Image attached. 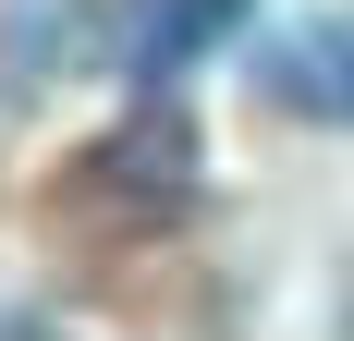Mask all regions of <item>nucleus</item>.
<instances>
[{"mask_svg": "<svg viewBox=\"0 0 354 341\" xmlns=\"http://www.w3.org/2000/svg\"><path fill=\"white\" fill-rule=\"evenodd\" d=\"M62 195H110V220H122V232L183 220V195H196V122L171 110V86L122 110V122H110V135L62 170Z\"/></svg>", "mask_w": 354, "mask_h": 341, "instance_id": "nucleus-1", "label": "nucleus"}, {"mask_svg": "<svg viewBox=\"0 0 354 341\" xmlns=\"http://www.w3.org/2000/svg\"><path fill=\"white\" fill-rule=\"evenodd\" d=\"M257 86H269L293 122H354V12L281 25L269 49H257Z\"/></svg>", "mask_w": 354, "mask_h": 341, "instance_id": "nucleus-2", "label": "nucleus"}, {"mask_svg": "<svg viewBox=\"0 0 354 341\" xmlns=\"http://www.w3.org/2000/svg\"><path fill=\"white\" fill-rule=\"evenodd\" d=\"M245 12H257V0H135V12H122V73L159 98V86H171L183 61H208Z\"/></svg>", "mask_w": 354, "mask_h": 341, "instance_id": "nucleus-3", "label": "nucleus"}]
</instances>
